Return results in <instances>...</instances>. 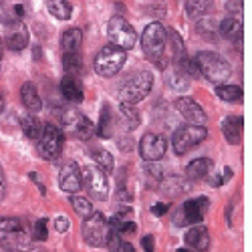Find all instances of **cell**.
<instances>
[{"label": "cell", "instance_id": "23", "mask_svg": "<svg viewBox=\"0 0 252 252\" xmlns=\"http://www.w3.org/2000/svg\"><path fill=\"white\" fill-rule=\"evenodd\" d=\"M43 127H45V123L40 121L34 113H29L25 115L23 119H20V129H23V133L29 137V139H36L43 135Z\"/></svg>", "mask_w": 252, "mask_h": 252}, {"label": "cell", "instance_id": "41", "mask_svg": "<svg viewBox=\"0 0 252 252\" xmlns=\"http://www.w3.org/2000/svg\"><path fill=\"white\" fill-rule=\"evenodd\" d=\"M167 210H170V206L163 204V202H158V204L152 206V214H156V216H163V214H167Z\"/></svg>", "mask_w": 252, "mask_h": 252}, {"label": "cell", "instance_id": "17", "mask_svg": "<svg viewBox=\"0 0 252 252\" xmlns=\"http://www.w3.org/2000/svg\"><path fill=\"white\" fill-rule=\"evenodd\" d=\"M242 127H244V119L240 115H228L222 121V133L226 141L232 145H238L242 141V131H244Z\"/></svg>", "mask_w": 252, "mask_h": 252}, {"label": "cell", "instance_id": "22", "mask_svg": "<svg viewBox=\"0 0 252 252\" xmlns=\"http://www.w3.org/2000/svg\"><path fill=\"white\" fill-rule=\"evenodd\" d=\"M83 43V31L77 29V27H71L63 32L61 36V47H63V53H79V47Z\"/></svg>", "mask_w": 252, "mask_h": 252}, {"label": "cell", "instance_id": "33", "mask_svg": "<svg viewBox=\"0 0 252 252\" xmlns=\"http://www.w3.org/2000/svg\"><path fill=\"white\" fill-rule=\"evenodd\" d=\"M165 83H167V85H170L172 89H176V91H184V89L188 87V77H186L180 69L174 67L170 73L165 75Z\"/></svg>", "mask_w": 252, "mask_h": 252}, {"label": "cell", "instance_id": "28", "mask_svg": "<svg viewBox=\"0 0 252 252\" xmlns=\"http://www.w3.org/2000/svg\"><path fill=\"white\" fill-rule=\"evenodd\" d=\"M216 95L226 103H240L242 101V87H238V85H216Z\"/></svg>", "mask_w": 252, "mask_h": 252}, {"label": "cell", "instance_id": "29", "mask_svg": "<svg viewBox=\"0 0 252 252\" xmlns=\"http://www.w3.org/2000/svg\"><path fill=\"white\" fill-rule=\"evenodd\" d=\"M97 133L101 137H111L113 135V115H111V107H109L107 103H105L103 109H101V119H99Z\"/></svg>", "mask_w": 252, "mask_h": 252}, {"label": "cell", "instance_id": "48", "mask_svg": "<svg viewBox=\"0 0 252 252\" xmlns=\"http://www.w3.org/2000/svg\"><path fill=\"white\" fill-rule=\"evenodd\" d=\"M176 252H196V250H186V248H178Z\"/></svg>", "mask_w": 252, "mask_h": 252}, {"label": "cell", "instance_id": "7", "mask_svg": "<svg viewBox=\"0 0 252 252\" xmlns=\"http://www.w3.org/2000/svg\"><path fill=\"white\" fill-rule=\"evenodd\" d=\"M107 34H109V40H111V45L123 49V51H129L135 47L137 43V32L133 31V27L125 20L123 16L115 14L109 18V23H107Z\"/></svg>", "mask_w": 252, "mask_h": 252}, {"label": "cell", "instance_id": "18", "mask_svg": "<svg viewBox=\"0 0 252 252\" xmlns=\"http://www.w3.org/2000/svg\"><path fill=\"white\" fill-rule=\"evenodd\" d=\"M61 93L65 95V99H69L71 103H81L83 101V83L75 77V75H65L61 79Z\"/></svg>", "mask_w": 252, "mask_h": 252}, {"label": "cell", "instance_id": "27", "mask_svg": "<svg viewBox=\"0 0 252 252\" xmlns=\"http://www.w3.org/2000/svg\"><path fill=\"white\" fill-rule=\"evenodd\" d=\"M212 4L214 0H186V14L188 18H202Z\"/></svg>", "mask_w": 252, "mask_h": 252}, {"label": "cell", "instance_id": "47", "mask_svg": "<svg viewBox=\"0 0 252 252\" xmlns=\"http://www.w3.org/2000/svg\"><path fill=\"white\" fill-rule=\"evenodd\" d=\"M2 53H4V45H2V38H0V59H2Z\"/></svg>", "mask_w": 252, "mask_h": 252}, {"label": "cell", "instance_id": "34", "mask_svg": "<svg viewBox=\"0 0 252 252\" xmlns=\"http://www.w3.org/2000/svg\"><path fill=\"white\" fill-rule=\"evenodd\" d=\"M71 204H73V208H75V212H77L79 216H83V218H89V216L95 212L93 206H91V202H89L87 198L73 196V198H71Z\"/></svg>", "mask_w": 252, "mask_h": 252}, {"label": "cell", "instance_id": "24", "mask_svg": "<svg viewBox=\"0 0 252 252\" xmlns=\"http://www.w3.org/2000/svg\"><path fill=\"white\" fill-rule=\"evenodd\" d=\"M210 167H212V161H210L208 158H198L194 161H190L186 165V178L188 180H204L210 172Z\"/></svg>", "mask_w": 252, "mask_h": 252}, {"label": "cell", "instance_id": "3", "mask_svg": "<svg viewBox=\"0 0 252 252\" xmlns=\"http://www.w3.org/2000/svg\"><path fill=\"white\" fill-rule=\"evenodd\" d=\"M32 246L31 236L18 218H0V248L8 252H25Z\"/></svg>", "mask_w": 252, "mask_h": 252}, {"label": "cell", "instance_id": "40", "mask_svg": "<svg viewBox=\"0 0 252 252\" xmlns=\"http://www.w3.org/2000/svg\"><path fill=\"white\" fill-rule=\"evenodd\" d=\"M226 10L232 14H242V0H226Z\"/></svg>", "mask_w": 252, "mask_h": 252}, {"label": "cell", "instance_id": "44", "mask_svg": "<svg viewBox=\"0 0 252 252\" xmlns=\"http://www.w3.org/2000/svg\"><path fill=\"white\" fill-rule=\"evenodd\" d=\"M222 184H224V180L220 178V174H214V178H210V186L216 188V186H222Z\"/></svg>", "mask_w": 252, "mask_h": 252}, {"label": "cell", "instance_id": "36", "mask_svg": "<svg viewBox=\"0 0 252 252\" xmlns=\"http://www.w3.org/2000/svg\"><path fill=\"white\" fill-rule=\"evenodd\" d=\"M47 224H49V220H47V218H40V220L34 224V238H36L38 242H43V240H47V238H49Z\"/></svg>", "mask_w": 252, "mask_h": 252}, {"label": "cell", "instance_id": "15", "mask_svg": "<svg viewBox=\"0 0 252 252\" xmlns=\"http://www.w3.org/2000/svg\"><path fill=\"white\" fill-rule=\"evenodd\" d=\"M184 240H186L188 246L194 248L196 252H204V250L210 248V234H208V228L202 226V224H196V226H192L190 230H188L186 236H184Z\"/></svg>", "mask_w": 252, "mask_h": 252}, {"label": "cell", "instance_id": "1", "mask_svg": "<svg viewBox=\"0 0 252 252\" xmlns=\"http://www.w3.org/2000/svg\"><path fill=\"white\" fill-rule=\"evenodd\" d=\"M141 49L150 63H154L158 69H165L170 65V57H167V29L161 23L148 25L141 34Z\"/></svg>", "mask_w": 252, "mask_h": 252}, {"label": "cell", "instance_id": "9", "mask_svg": "<svg viewBox=\"0 0 252 252\" xmlns=\"http://www.w3.org/2000/svg\"><path fill=\"white\" fill-rule=\"evenodd\" d=\"M208 137V129L204 125H186V127L176 129L172 137V148L178 156H184L190 150H194L196 145H200Z\"/></svg>", "mask_w": 252, "mask_h": 252}, {"label": "cell", "instance_id": "5", "mask_svg": "<svg viewBox=\"0 0 252 252\" xmlns=\"http://www.w3.org/2000/svg\"><path fill=\"white\" fill-rule=\"evenodd\" d=\"M111 232H113V228H111L109 220L101 212H93L89 218H85V222H83V238H85L87 244H91L95 248L107 246Z\"/></svg>", "mask_w": 252, "mask_h": 252}, {"label": "cell", "instance_id": "11", "mask_svg": "<svg viewBox=\"0 0 252 252\" xmlns=\"http://www.w3.org/2000/svg\"><path fill=\"white\" fill-rule=\"evenodd\" d=\"M63 143H65V137H63L61 127L47 123L43 127V135L38 137V156L47 161H55L63 152Z\"/></svg>", "mask_w": 252, "mask_h": 252}, {"label": "cell", "instance_id": "37", "mask_svg": "<svg viewBox=\"0 0 252 252\" xmlns=\"http://www.w3.org/2000/svg\"><path fill=\"white\" fill-rule=\"evenodd\" d=\"M115 232L121 236V234H133V232H137V224L133 222V220H125V222H121V224H117V226H111Z\"/></svg>", "mask_w": 252, "mask_h": 252}, {"label": "cell", "instance_id": "8", "mask_svg": "<svg viewBox=\"0 0 252 252\" xmlns=\"http://www.w3.org/2000/svg\"><path fill=\"white\" fill-rule=\"evenodd\" d=\"M208 206H210V200L200 196V198H194V200H188L184 202L174 214V224L176 226H196V224H202L206 212H208Z\"/></svg>", "mask_w": 252, "mask_h": 252}, {"label": "cell", "instance_id": "25", "mask_svg": "<svg viewBox=\"0 0 252 252\" xmlns=\"http://www.w3.org/2000/svg\"><path fill=\"white\" fill-rule=\"evenodd\" d=\"M220 34L226 40H240L242 38V20L240 18H224L220 23Z\"/></svg>", "mask_w": 252, "mask_h": 252}, {"label": "cell", "instance_id": "42", "mask_svg": "<svg viewBox=\"0 0 252 252\" xmlns=\"http://www.w3.org/2000/svg\"><path fill=\"white\" fill-rule=\"evenodd\" d=\"M141 244H143V250H145V252H156L154 236H143V238H141Z\"/></svg>", "mask_w": 252, "mask_h": 252}, {"label": "cell", "instance_id": "35", "mask_svg": "<svg viewBox=\"0 0 252 252\" xmlns=\"http://www.w3.org/2000/svg\"><path fill=\"white\" fill-rule=\"evenodd\" d=\"M143 170H145V174H148V178H152V180H156V182L163 180V170L159 167L158 161H145Z\"/></svg>", "mask_w": 252, "mask_h": 252}, {"label": "cell", "instance_id": "45", "mask_svg": "<svg viewBox=\"0 0 252 252\" xmlns=\"http://www.w3.org/2000/svg\"><path fill=\"white\" fill-rule=\"evenodd\" d=\"M230 178H232V167H226V170H224V178H222V180H224V182H228Z\"/></svg>", "mask_w": 252, "mask_h": 252}, {"label": "cell", "instance_id": "46", "mask_svg": "<svg viewBox=\"0 0 252 252\" xmlns=\"http://www.w3.org/2000/svg\"><path fill=\"white\" fill-rule=\"evenodd\" d=\"M4 107H6V103H4V95H2V93H0V113H2V111H4Z\"/></svg>", "mask_w": 252, "mask_h": 252}, {"label": "cell", "instance_id": "6", "mask_svg": "<svg viewBox=\"0 0 252 252\" xmlns=\"http://www.w3.org/2000/svg\"><path fill=\"white\" fill-rule=\"evenodd\" d=\"M125 61H127V51H123L115 45H109V47H103L97 57H95V73L101 75V77H113L117 75L123 65H125Z\"/></svg>", "mask_w": 252, "mask_h": 252}, {"label": "cell", "instance_id": "13", "mask_svg": "<svg viewBox=\"0 0 252 252\" xmlns=\"http://www.w3.org/2000/svg\"><path fill=\"white\" fill-rule=\"evenodd\" d=\"M174 105H176V111L180 113V117L186 119L190 125H204L208 119L206 111L202 109V105L190 97H180V99H176Z\"/></svg>", "mask_w": 252, "mask_h": 252}, {"label": "cell", "instance_id": "32", "mask_svg": "<svg viewBox=\"0 0 252 252\" xmlns=\"http://www.w3.org/2000/svg\"><path fill=\"white\" fill-rule=\"evenodd\" d=\"M20 16H25V8H23V6H6V4H0V23L14 25V23H18Z\"/></svg>", "mask_w": 252, "mask_h": 252}, {"label": "cell", "instance_id": "4", "mask_svg": "<svg viewBox=\"0 0 252 252\" xmlns=\"http://www.w3.org/2000/svg\"><path fill=\"white\" fill-rule=\"evenodd\" d=\"M152 87H154V75L150 71H137L119 85V99L123 103L135 105L150 95Z\"/></svg>", "mask_w": 252, "mask_h": 252}, {"label": "cell", "instance_id": "10", "mask_svg": "<svg viewBox=\"0 0 252 252\" xmlns=\"http://www.w3.org/2000/svg\"><path fill=\"white\" fill-rule=\"evenodd\" d=\"M81 184L85 186V190L91 198L105 202L109 198V182H107V174L95 165H87L85 170L81 172Z\"/></svg>", "mask_w": 252, "mask_h": 252}, {"label": "cell", "instance_id": "19", "mask_svg": "<svg viewBox=\"0 0 252 252\" xmlns=\"http://www.w3.org/2000/svg\"><path fill=\"white\" fill-rule=\"evenodd\" d=\"M141 123V117H139V111L135 105H129V103H121L119 105V125L125 129V131H135Z\"/></svg>", "mask_w": 252, "mask_h": 252}, {"label": "cell", "instance_id": "38", "mask_svg": "<svg viewBox=\"0 0 252 252\" xmlns=\"http://www.w3.org/2000/svg\"><path fill=\"white\" fill-rule=\"evenodd\" d=\"M212 29H214L212 23H200L198 25V34L206 36L208 40H214L216 38V31H212Z\"/></svg>", "mask_w": 252, "mask_h": 252}, {"label": "cell", "instance_id": "16", "mask_svg": "<svg viewBox=\"0 0 252 252\" xmlns=\"http://www.w3.org/2000/svg\"><path fill=\"white\" fill-rule=\"evenodd\" d=\"M29 45V29L23 23H14L8 25V32H6V47L10 51H23Z\"/></svg>", "mask_w": 252, "mask_h": 252}, {"label": "cell", "instance_id": "21", "mask_svg": "<svg viewBox=\"0 0 252 252\" xmlns=\"http://www.w3.org/2000/svg\"><path fill=\"white\" fill-rule=\"evenodd\" d=\"M69 127L73 129V133L81 139V141H89L93 135H95V125H93V121L89 119V117H85V115H77L75 117V121L69 125Z\"/></svg>", "mask_w": 252, "mask_h": 252}, {"label": "cell", "instance_id": "26", "mask_svg": "<svg viewBox=\"0 0 252 252\" xmlns=\"http://www.w3.org/2000/svg\"><path fill=\"white\" fill-rule=\"evenodd\" d=\"M47 10L59 20H69L73 16V6L69 0H47Z\"/></svg>", "mask_w": 252, "mask_h": 252}, {"label": "cell", "instance_id": "14", "mask_svg": "<svg viewBox=\"0 0 252 252\" xmlns=\"http://www.w3.org/2000/svg\"><path fill=\"white\" fill-rule=\"evenodd\" d=\"M59 186H61V190L63 192H67L71 196H75L83 184H81V170H79V165L75 161H69L61 167V172H59Z\"/></svg>", "mask_w": 252, "mask_h": 252}, {"label": "cell", "instance_id": "20", "mask_svg": "<svg viewBox=\"0 0 252 252\" xmlns=\"http://www.w3.org/2000/svg\"><path fill=\"white\" fill-rule=\"evenodd\" d=\"M20 99H23V105L31 113H38L43 109V101H40L38 91L32 83H23V87H20Z\"/></svg>", "mask_w": 252, "mask_h": 252}, {"label": "cell", "instance_id": "43", "mask_svg": "<svg viewBox=\"0 0 252 252\" xmlns=\"http://www.w3.org/2000/svg\"><path fill=\"white\" fill-rule=\"evenodd\" d=\"M4 196H6V178H4L2 167H0V202L4 200Z\"/></svg>", "mask_w": 252, "mask_h": 252}, {"label": "cell", "instance_id": "39", "mask_svg": "<svg viewBox=\"0 0 252 252\" xmlns=\"http://www.w3.org/2000/svg\"><path fill=\"white\" fill-rule=\"evenodd\" d=\"M69 226H71L69 218H65V216H59V218H55V230H57V232L65 234L67 230H69Z\"/></svg>", "mask_w": 252, "mask_h": 252}, {"label": "cell", "instance_id": "31", "mask_svg": "<svg viewBox=\"0 0 252 252\" xmlns=\"http://www.w3.org/2000/svg\"><path fill=\"white\" fill-rule=\"evenodd\" d=\"M63 67H65L67 75H75L83 71V59L79 53H63Z\"/></svg>", "mask_w": 252, "mask_h": 252}, {"label": "cell", "instance_id": "2", "mask_svg": "<svg viewBox=\"0 0 252 252\" xmlns=\"http://www.w3.org/2000/svg\"><path fill=\"white\" fill-rule=\"evenodd\" d=\"M194 63L198 67V73L204 75L210 83H214V85H224V81L230 79V75H232L230 63L214 51H200L196 55Z\"/></svg>", "mask_w": 252, "mask_h": 252}, {"label": "cell", "instance_id": "12", "mask_svg": "<svg viewBox=\"0 0 252 252\" xmlns=\"http://www.w3.org/2000/svg\"><path fill=\"white\" fill-rule=\"evenodd\" d=\"M167 152V141L165 137L158 133H145L139 141V156L145 161H159Z\"/></svg>", "mask_w": 252, "mask_h": 252}, {"label": "cell", "instance_id": "30", "mask_svg": "<svg viewBox=\"0 0 252 252\" xmlns=\"http://www.w3.org/2000/svg\"><path fill=\"white\" fill-rule=\"evenodd\" d=\"M91 159H95V163L99 165V170H103L105 174H111L113 172V156L107 150H93L91 152Z\"/></svg>", "mask_w": 252, "mask_h": 252}]
</instances>
